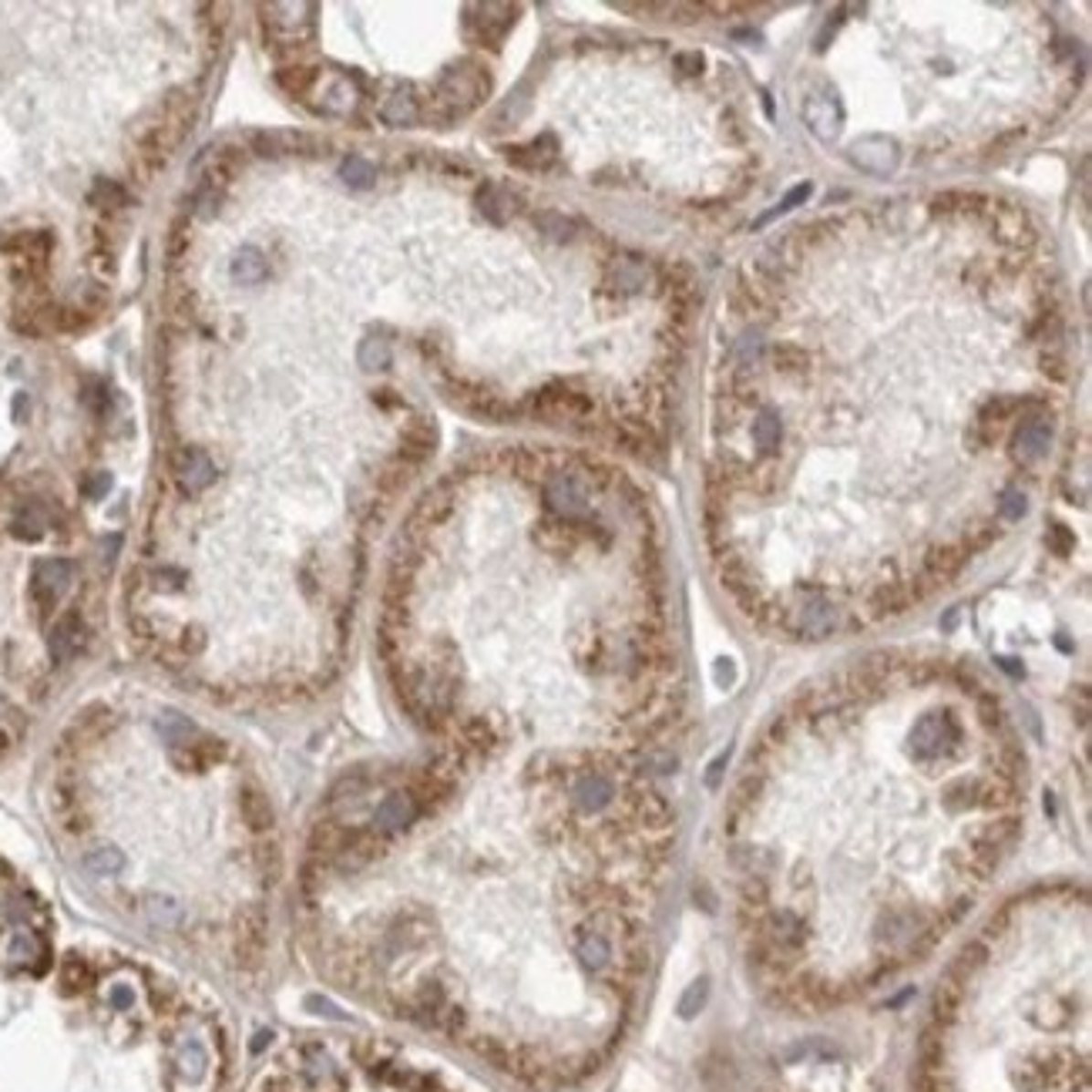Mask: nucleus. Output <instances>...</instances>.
<instances>
[{
	"mask_svg": "<svg viewBox=\"0 0 1092 1092\" xmlns=\"http://www.w3.org/2000/svg\"><path fill=\"white\" fill-rule=\"evenodd\" d=\"M74 582V565L68 558H44V562L34 565V578H31V595L41 612H51L54 605L61 602V595L71 588Z\"/></svg>",
	"mask_w": 1092,
	"mask_h": 1092,
	"instance_id": "4",
	"label": "nucleus"
},
{
	"mask_svg": "<svg viewBox=\"0 0 1092 1092\" xmlns=\"http://www.w3.org/2000/svg\"><path fill=\"white\" fill-rule=\"evenodd\" d=\"M770 364H773V370H777V374H783V376H803V374H807V364H811V360H807V354H803L800 346L777 344L770 350Z\"/></svg>",
	"mask_w": 1092,
	"mask_h": 1092,
	"instance_id": "25",
	"label": "nucleus"
},
{
	"mask_svg": "<svg viewBox=\"0 0 1092 1092\" xmlns=\"http://www.w3.org/2000/svg\"><path fill=\"white\" fill-rule=\"evenodd\" d=\"M535 226L555 242H568L575 236V229H578L575 218L562 216V212H538V216H535Z\"/></svg>",
	"mask_w": 1092,
	"mask_h": 1092,
	"instance_id": "27",
	"label": "nucleus"
},
{
	"mask_svg": "<svg viewBox=\"0 0 1092 1092\" xmlns=\"http://www.w3.org/2000/svg\"><path fill=\"white\" fill-rule=\"evenodd\" d=\"M488 88H491V78L481 64L461 61L458 68H451V71L440 78V84H437V94H434L437 118H440V122H451V118L468 115L471 108H478L481 104V98L488 94Z\"/></svg>",
	"mask_w": 1092,
	"mask_h": 1092,
	"instance_id": "2",
	"label": "nucleus"
},
{
	"mask_svg": "<svg viewBox=\"0 0 1092 1092\" xmlns=\"http://www.w3.org/2000/svg\"><path fill=\"white\" fill-rule=\"evenodd\" d=\"M320 111H326V115H340L346 118L350 111L356 108V84L346 78V74H330L326 81H323V94H320Z\"/></svg>",
	"mask_w": 1092,
	"mask_h": 1092,
	"instance_id": "13",
	"label": "nucleus"
},
{
	"mask_svg": "<svg viewBox=\"0 0 1092 1092\" xmlns=\"http://www.w3.org/2000/svg\"><path fill=\"white\" fill-rule=\"evenodd\" d=\"M811 182H803V186H793L790 192H787V196H783V202L777 208H770V212H763V216L757 218V222H753V229H763V226H767V222H773V218L777 216H783V212H790V208H797L800 206V202H807V198H811Z\"/></svg>",
	"mask_w": 1092,
	"mask_h": 1092,
	"instance_id": "30",
	"label": "nucleus"
},
{
	"mask_svg": "<svg viewBox=\"0 0 1092 1092\" xmlns=\"http://www.w3.org/2000/svg\"><path fill=\"white\" fill-rule=\"evenodd\" d=\"M592 394H585V390L565 384V380L548 384L531 400V414L541 417V420H585V417H592Z\"/></svg>",
	"mask_w": 1092,
	"mask_h": 1092,
	"instance_id": "3",
	"label": "nucleus"
},
{
	"mask_svg": "<svg viewBox=\"0 0 1092 1092\" xmlns=\"http://www.w3.org/2000/svg\"><path fill=\"white\" fill-rule=\"evenodd\" d=\"M27 394H17V400H14V417H17V420H24V417H27Z\"/></svg>",
	"mask_w": 1092,
	"mask_h": 1092,
	"instance_id": "42",
	"label": "nucleus"
},
{
	"mask_svg": "<svg viewBox=\"0 0 1092 1092\" xmlns=\"http://www.w3.org/2000/svg\"><path fill=\"white\" fill-rule=\"evenodd\" d=\"M853 165L861 172H871V175H891L901 162V148H897L895 138L887 135H864L861 142H853L851 152H847Z\"/></svg>",
	"mask_w": 1092,
	"mask_h": 1092,
	"instance_id": "5",
	"label": "nucleus"
},
{
	"mask_svg": "<svg viewBox=\"0 0 1092 1092\" xmlns=\"http://www.w3.org/2000/svg\"><path fill=\"white\" fill-rule=\"evenodd\" d=\"M555 155H558V142H555V135H538L531 145H518V148H508V162L518 168H528V172H541V168H548L555 162Z\"/></svg>",
	"mask_w": 1092,
	"mask_h": 1092,
	"instance_id": "14",
	"label": "nucleus"
},
{
	"mask_svg": "<svg viewBox=\"0 0 1092 1092\" xmlns=\"http://www.w3.org/2000/svg\"><path fill=\"white\" fill-rule=\"evenodd\" d=\"M145 915L155 921V925H178V917H182V911H178V901H172V897L165 895H148L145 897Z\"/></svg>",
	"mask_w": 1092,
	"mask_h": 1092,
	"instance_id": "29",
	"label": "nucleus"
},
{
	"mask_svg": "<svg viewBox=\"0 0 1092 1092\" xmlns=\"http://www.w3.org/2000/svg\"><path fill=\"white\" fill-rule=\"evenodd\" d=\"M316 78L320 74L313 71V68H286V71H280V84L290 94H306L316 84Z\"/></svg>",
	"mask_w": 1092,
	"mask_h": 1092,
	"instance_id": "32",
	"label": "nucleus"
},
{
	"mask_svg": "<svg viewBox=\"0 0 1092 1092\" xmlns=\"http://www.w3.org/2000/svg\"><path fill=\"white\" fill-rule=\"evenodd\" d=\"M108 1002H111V1009L125 1012L135 1005V989L132 985H125V981H115L111 989H108Z\"/></svg>",
	"mask_w": 1092,
	"mask_h": 1092,
	"instance_id": "38",
	"label": "nucleus"
},
{
	"mask_svg": "<svg viewBox=\"0 0 1092 1092\" xmlns=\"http://www.w3.org/2000/svg\"><path fill=\"white\" fill-rule=\"evenodd\" d=\"M91 985V971L84 965H78V961H68V968H64V989H88Z\"/></svg>",
	"mask_w": 1092,
	"mask_h": 1092,
	"instance_id": "37",
	"label": "nucleus"
},
{
	"mask_svg": "<svg viewBox=\"0 0 1092 1092\" xmlns=\"http://www.w3.org/2000/svg\"><path fill=\"white\" fill-rule=\"evenodd\" d=\"M222 206V178L212 175V182L202 186V192L196 196V216L198 218H212Z\"/></svg>",
	"mask_w": 1092,
	"mask_h": 1092,
	"instance_id": "31",
	"label": "nucleus"
},
{
	"mask_svg": "<svg viewBox=\"0 0 1092 1092\" xmlns=\"http://www.w3.org/2000/svg\"><path fill=\"white\" fill-rule=\"evenodd\" d=\"M232 280L239 282V286H256V282L266 280V272H270V266H266V260H262L260 249H239L236 256H232Z\"/></svg>",
	"mask_w": 1092,
	"mask_h": 1092,
	"instance_id": "19",
	"label": "nucleus"
},
{
	"mask_svg": "<svg viewBox=\"0 0 1092 1092\" xmlns=\"http://www.w3.org/2000/svg\"><path fill=\"white\" fill-rule=\"evenodd\" d=\"M242 811H246V817H249V823L256 827V831H266V827H270V807H266L262 797H256L252 790H246V797H242Z\"/></svg>",
	"mask_w": 1092,
	"mask_h": 1092,
	"instance_id": "35",
	"label": "nucleus"
},
{
	"mask_svg": "<svg viewBox=\"0 0 1092 1092\" xmlns=\"http://www.w3.org/2000/svg\"><path fill=\"white\" fill-rule=\"evenodd\" d=\"M356 360L366 370H387L394 354H390V344H387L384 336H366L364 344H360V350H356Z\"/></svg>",
	"mask_w": 1092,
	"mask_h": 1092,
	"instance_id": "26",
	"label": "nucleus"
},
{
	"mask_svg": "<svg viewBox=\"0 0 1092 1092\" xmlns=\"http://www.w3.org/2000/svg\"><path fill=\"white\" fill-rule=\"evenodd\" d=\"M252 145H256V152H262V155H282V152H300V148H306L310 142L302 135H296V132H262V135L252 138Z\"/></svg>",
	"mask_w": 1092,
	"mask_h": 1092,
	"instance_id": "23",
	"label": "nucleus"
},
{
	"mask_svg": "<svg viewBox=\"0 0 1092 1092\" xmlns=\"http://www.w3.org/2000/svg\"><path fill=\"white\" fill-rule=\"evenodd\" d=\"M676 64L686 74H699V71H703V54H696V51H693V54H676Z\"/></svg>",
	"mask_w": 1092,
	"mask_h": 1092,
	"instance_id": "41",
	"label": "nucleus"
},
{
	"mask_svg": "<svg viewBox=\"0 0 1092 1092\" xmlns=\"http://www.w3.org/2000/svg\"><path fill=\"white\" fill-rule=\"evenodd\" d=\"M175 481L188 494H198L216 481V461L202 448H182L175 454Z\"/></svg>",
	"mask_w": 1092,
	"mask_h": 1092,
	"instance_id": "9",
	"label": "nucleus"
},
{
	"mask_svg": "<svg viewBox=\"0 0 1092 1092\" xmlns=\"http://www.w3.org/2000/svg\"><path fill=\"white\" fill-rule=\"evenodd\" d=\"M84 867H88L91 874H98V877H111V874H118L122 867H125V857H122V851L111 847V843H98L94 851L84 853Z\"/></svg>",
	"mask_w": 1092,
	"mask_h": 1092,
	"instance_id": "24",
	"label": "nucleus"
},
{
	"mask_svg": "<svg viewBox=\"0 0 1092 1092\" xmlns=\"http://www.w3.org/2000/svg\"><path fill=\"white\" fill-rule=\"evenodd\" d=\"M737 366H753L757 370V364L763 360V336H759V330H749V334H743V340L737 344Z\"/></svg>",
	"mask_w": 1092,
	"mask_h": 1092,
	"instance_id": "33",
	"label": "nucleus"
},
{
	"mask_svg": "<svg viewBox=\"0 0 1092 1092\" xmlns=\"http://www.w3.org/2000/svg\"><path fill=\"white\" fill-rule=\"evenodd\" d=\"M645 280H649V266H645L642 260H635V256H619V260H612V266H609V282H612L615 290L635 292V290H642Z\"/></svg>",
	"mask_w": 1092,
	"mask_h": 1092,
	"instance_id": "18",
	"label": "nucleus"
},
{
	"mask_svg": "<svg viewBox=\"0 0 1092 1092\" xmlns=\"http://www.w3.org/2000/svg\"><path fill=\"white\" fill-rule=\"evenodd\" d=\"M266 11L280 14V17H266V24H270L276 34H282V37H292L296 31H306V27H310V14H313L310 4H272V7H266Z\"/></svg>",
	"mask_w": 1092,
	"mask_h": 1092,
	"instance_id": "17",
	"label": "nucleus"
},
{
	"mask_svg": "<svg viewBox=\"0 0 1092 1092\" xmlns=\"http://www.w3.org/2000/svg\"><path fill=\"white\" fill-rule=\"evenodd\" d=\"M703 1002H706V981H696L693 989L683 995V1005H679V1015L683 1019H693L699 1009H703Z\"/></svg>",
	"mask_w": 1092,
	"mask_h": 1092,
	"instance_id": "36",
	"label": "nucleus"
},
{
	"mask_svg": "<svg viewBox=\"0 0 1092 1092\" xmlns=\"http://www.w3.org/2000/svg\"><path fill=\"white\" fill-rule=\"evenodd\" d=\"M478 208L481 216L488 218V222H494V226H504L514 212H518V198L511 196L508 188L494 186V182H484V186L478 188Z\"/></svg>",
	"mask_w": 1092,
	"mask_h": 1092,
	"instance_id": "15",
	"label": "nucleus"
},
{
	"mask_svg": "<svg viewBox=\"0 0 1092 1092\" xmlns=\"http://www.w3.org/2000/svg\"><path fill=\"white\" fill-rule=\"evenodd\" d=\"M11 531L21 541L44 538V531H48V511H44L41 504H21L11 521Z\"/></svg>",
	"mask_w": 1092,
	"mask_h": 1092,
	"instance_id": "22",
	"label": "nucleus"
},
{
	"mask_svg": "<svg viewBox=\"0 0 1092 1092\" xmlns=\"http://www.w3.org/2000/svg\"><path fill=\"white\" fill-rule=\"evenodd\" d=\"M434 444H437L434 424H430L427 417H420V420H410V424H407V430H404V437H400L397 461H404L407 468H417V464H424V461L434 454Z\"/></svg>",
	"mask_w": 1092,
	"mask_h": 1092,
	"instance_id": "12",
	"label": "nucleus"
},
{
	"mask_svg": "<svg viewBox=\"0 0 1092 1092\" xmlns=\"http://www.w3.org/2000/svg\"><path fill=\"white\" fill-rule=\"evenodd\" d=\"M175 1062H178V1072L186 1076V1079H202L208 1069V1052H206V1042L198 1039H182L178 1042V1052H175Z\"/></svg>",
	"mask_w": 1092,
	"mask_h": 1092,
	"instance_id": "20",
	"label": "nucleus"
},
{
	"mask_svg": "<svg viewBox=\"0 0 1092 1092\" xmlns=\"http://www.w3.org/2000/svg\"><path fill=\"white\" fill-rule=\"evenodd\" d=\"M1039 370L1045 376H1049V380H1065V376H1069V370H1065V356L1059 354V350H1055V344H1049V346H1042V354H1039Z\"/></svg>",
	"mask_w": 1092,
	"mask_h": 1092,
	"instance_id": "34",
	"label": "nucleus"
},
{
	"mask_svg": "<svg viewBox=\"0 0 1092 1092\" xmlns=\"http://www.w3.org/2000/svg\"><path fill=\"white\" fill-rule=\"evenodd\" d=\"M1049 437H1052L1049 417H1022V424L1012 434V448H1009L1012 461L1022 464V468L1035 464L1045 454V448H1049Z\"/></svg>",
	"mask_w": 1092,
	"mask_h": 1092,
	"instance_id": "6",
	"label": "nucleus"
},
{
	"mask_svg": "<svg viewBox=\"0 0 1092 1092\" xmlns=\"http://www.w3.org/2000/svg\"><path fill=\"white\" fill-rule=\"evenodd\" d=\"M905 770L797 773L753 747L726 823L749 958L803 1002L925 955L985 895L1022 827L1012 729L978 747L955 706L907 726Z\"/></svg>",
	"mask_w": 1092,
	"mask_h": 1092,
	"instance_id": "1",
	"label": "nucleus"
},
{
	"mask_svg": "<svg viewBox=\"0 0 1092 1092\" xmlns=\"http://www.w3.org/2000/svg\"><path fill=\"white\" fill-rule=\"evenodd\" d=\"M0 955H4V961L7 965H17V968H41L44 958H48V948H44L41 935L37 931H31V928H14L11 935L4 938V948H0Z\"/></svg>",
	"mask_w": 1092,
	"mask_h": 1092,
	"instance_id": "11",
	"label": "nucleus"
},
{
	"mask_svg": "<svg viewBox=\"0 0 1092 1092\" xmlns=\"http://www.w3.org/2000/svg\"><path fill=\"white\" fill-rule=\"evenodd\" d=\"M380 118L390 128H414L420 122V101L414 98L410 88H400V91H394L380 104Z\"/></svg>",
	"mask_w": 1092,
	"mask_h": 1092,
	"instance_id": "16",
	"label": "nucleus"
},
{
	"mask_svg": "<svg viewBox=\"0 0 1092 1092\" xmlns=\"http://www.w3.org/2000/svg\"><path fill=\"white\" fill-rule=\"evenodd\" d=\"M84 645H88V625H84V619L78 612L64 615L61 622L51 629V635H48V652H51L54 663H71Z\"/></svg>",
	"mask_w": 1092,
	"mask_h": 1092,
	"instance_id": "10",
	"label": "nucleus"
},
{
	"mask_svg": "<svg viewBox=\"0 0 1092 1092\" xmlns=\"http://www.w3.org/2000/svg\"><path fill=\"white\" fill-rule=\"evenodd\" d=\"M108 491H111V474H91V478L84 481V494H88L91 501L104 498Z\"/></svg>",
	"mask_w": 1092,
	"mask_h": 1092,
	"instance_id": "40",
	"label": "nucleus"
},
{
	"mask_svg": "<svg viewBox=\"0 0 1092 1092\" xmlns=\"http://www.w3.org/2000/svg\"><path fill=\"white\" fill-rule=\"evenodd\" d=\"M1052 545V548H1055V552L1059 555H1069L1072 552V545H1076V538H1072V531L1065 528V525H1052L1049 528V538H1045Z\"/></svg>",
	"mask_w": 1092,
	"mask_h": 1092,
	"instance_id": "39",
	"label": "nucleus"
},
{
	"mask_svg": "<svg viewBox=\"0 0 1092 1092\" xmlns=\"http://www.w3.org/2000/svg\"><path fill=\"white\" fill-rule=\"evenodd\" d=\"M340 178H344L350 188H370L376 178V168L370 165L366 158L350 155V158H344V165H340Z\"/></svg>",
	"mask_w": 1092,
	"mask_h": 1092,
	"instance_id": "28",
	"label": "nucleus"
},
{
	"mask_svg": "<svg viewBox=\"0 0 1092 1092\" xmlns=\"http://www.w3.org/2000/svg\"><path fill=\"white\" fill-rule=\"evenodd\" d=\"M753 444H757L763 454H777L783 444V420L773 410H759L757 420H753Z\"/></svg>",
	"mask_w": 1092,
	"mask_h": 1092,
	"instance_id": "21",
	"label": "nucleus"
},
{
	"mask_svg": "<svg viewBox=\"0 0 1092 1092\" xmlns=\"http://www.w3.org/2000/svg\"><path fill=\"white\" fill-rule=\"evenodd\" d=\"M471 17H468V27L474 31V37H478L481 44H494L508 34V27L514 24V14H518V7H511V4H478V7H471Z\"/></svg>",
	"mask_w": 1092,
	"mask_h": 1092,
	"instance_id": "8",
	"label": "nucleus"
},
{
	"mask_svg": "<svg viewBox=\"0 0 1092 1092\" xmlns=\"http://www.w3.org/2000/svg\"><path fill=\"white\" fill-rule=\"evenodd\" d=\"M803 122L811 125V132L821 138V142H833L837 132H841V122H843L841 98H837L833 91L811 94V98L803 101Z\"/></svg>",
	"mask_w": 1092,
	"mask_h": 1092,
	"instance_id": "7",
	"label": "nucleus"
}]
</instances>
